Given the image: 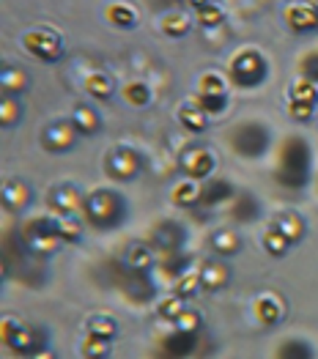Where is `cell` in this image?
Returning a JSON list of instances; mask_svg holds the SVG:
<instances>
[{
    "instance_id": "8fae6325",
    "label": "cell",
    "mask_w": 318,
    "mask_h": 359,
    "mask_svg": "<svg viewBox=\"0 0 318 359\" xmlns=\"http://www.w3.org/2000/svg\"><path fill=\"white\" fill-rule=\"evenodd\" d=\"M77 137H80V132H77V126L69 118V121H55V123H50V126L44 129V135H41V143H44V149L53 151V154H63V151L74 149Z\"/></svg>"
},
{
    "instance_id": "b9f144b4",
    "label": "cell",
    "mask_w": 318,
    "mask_h": 359,
    "mask_svg": "<svg viewBox=\"0 0 318 359\" xmlns=\"http://www.w3.org/2000/svg\"><path fill=\"white\" fill-rule=\"evenodd\" d=\"M198 288H203V285H201V271H198V274L184 271V274L175 280V294H181L184 299H187V297H192V294H198Z\"/></svg>"
},
{
    "instance_id": "9a60e30c",
    "label": "cell",
    "mask_w": 318,
    "mask_h": 359,
    "mask_svg": "<svg viewBox=\"0 0 318 359\" xmlns=\"http://www.w3.org/2000/svg\"><path fill=\"white\" fill-rule=\"evenodd\" d=\"M236 189L231 181L225 179H206L201 189V203L203 206H223V203H233Z\"/></svg>"
},
{
    "instance_id": "5b68a950",
    "label": "cell",
    "mask_w": 318,
    "mask_h": 359,
    "mask_svg": "<svg viewBox=\"0 0 318 359\" xmlns=\"http://www.w3.org/2000/svg\"><path fill=\"white\" fill-rule=\"evenodd\" d=\"M233 151L244 159H256L260 154H266L269 149V129L258 123V121H247V123H239L236 132H233L231 140Z\"/></svg>"
},
{
    "instance_id": "e575fe53",
    "label": "cell",
    "mask_w": 318,
    "mask_h": 359,
    "mask_svg": "<svg viewBox=\"0 0 318 359\" xmlns=\"http://www.w3.org/2000/svg\"><path fill=\"white\" fill-rule=\"evenodd\" d=\"M190 28H192V20H190L187 14H181V11H173V14H168V17L162 20V33L171 36V39L187 36Z\"/></svg>"
},
{
    "instance_id": "484cf974",
    "label": "cell",
    "mask_w": 318,
    "mask_h": 359,
    "mask_svg": "<svg viewBox=\"0 0 318 359\" xmlns=\"http://www.w3.org/2000/svg\"><path fill=\"white\" fill-rule=\"evenodd\" d=\"M195 334L198 332H184V330H175L171 332V337L165 340V348L171 357H190L195 351Z\"/></svg>"
},
{
    "instance_id": "7bdbcfd3",
    "label": "cell",
    "mask_w": 318,
    "mask_h": 359,
    "mask_svg": "<svg viewBox=\"0 0 318 359\" xmlns=\"http://www.w3.org/2000/svg\"><path fill=\"white\" fill-rule=\"evenodd\" d=\"M175 324V330H184V332H201L203 327V318H201V313L198 310H181L178 313V318L173 321Z\"/></svg>"
},
{
    "instance_id": "f35d334b",
    "label": "cell",
    "mask_w": 318,
    "mask_h": 359,
    "mask_svg": "<svg viewBox=\"0 0 318 359\" xmlns=\"http://www.w3.org/2000/svg\"><path fill=\"white\" fill-rule=\"evenodd\" d=\"M86 332L91 334H99V337H107V340H113L118 334V324L110 318V316H93L91 321H88Z\"/></svg>"
},
{
    "instance_id": "44dd1931",
    "label": "cell",
    "mask_w": 318,
    "mask_h": 359,
    "mask_svg": "<svg viewBox=\"0 0 318 359\" xmlns=\"http://www.w3.org/2000/svg\"><path fill=\"white\" fill-rule=\"evenodd\" d=\"M178 121H181V126H184L187 132H192V135H201V132H206V126H208V116L203 113L198 104H192V102L181 104Z\"/></svg>"
},
{
    "instance_id": "2e32d148",
    "label": "cell",
    "mask_w": 318,
    "mask_h": 359,
    "mask_svg": "<svg viewBox=\"0 0 318 359\" xmlns=\"http://www.w3.org/2000/svg\"><path fill=\"white\" fill-rule=\"evenodd\" d=\"M105 17H107L110 25L126 28V30H132L135 25H138V20H140L138 8H135L132 3H126V0H113V3L105 8Z\"/></svg>"
},
{
    "instance_id": "3957f363",
    "label": "cell",
    "mask_w": 318,
    "mask_h": 359,
    "mask_svg": "<svg viewBox=\"0 0 318 359\" xmlns=\"http://www.w3.org/2000/svg\"><path fill=\"white\" fill-rule=\"evenodd\" d=\"M266 72H269V66L258 50H241L233 55L228 80L236 88H256L266 80Z\"/></svg>"
},
{
    "instance_id": "ac0fdd59",
    "label": "cell",
    "mask_w": 318,
    "mask_h": 359,
    "mask_svg": "<svg viewBox=\"0 0 318 359\" xmlns=\"http://www.w3.org/2000/svg\"><path fill=\"white\" fill-rule=\"evenodd\" d=\"M124 264H126V269H132L135 274H143V271H148L154 266V247H151V244H143V241H135V244L126 250Z\"/></svg>"
},
{
    "instance_id": "6da1fadb",
    "label": "cell",
    "mask_w": 318,
    "mask_h": 359,
    "mask_svg": "<svg viewBox=\"0 0 318 359\" xmlns=\"http://www.w3.org/2000/svg\"><path fill=\"white\" fill-rule=\"evenodd\" d=\"M310 179V146L302 137H289L277 156V184L286 189H302Z\"/></svg>"
},
{
    "instance_id": "7402d4cb",
    "label": "cell",
    "mask_w": 318,
    "mask_h": 359,
    "mask_svg": "<svg viewBox=\"0 0 318 359\" xmlns=\"http://www.w3.org/2000/svg\"><path fill=\"white\" fill-rule=\"evenodd\" d=\"M72 123L77 126V132H80L83 137H91V135H96V132H99L102 118H99V113H96L93 107L80 104V107H74V113H72Z\"/></svg>"
},
{
    "instance_id": "74e56055",
    "label": "cell",
    "mask_w": 318,
    "mask_h": 359,
    "mask_svg": "<svg viewBox=\"0 0 318 359\" xmlns=\"http://www.w3.org/2000/svg\"><path fill=\"white\" fill-rule=\"evenodd\" d=\"M110 354V340L107 337H99V334H91L88 332L86 340H83V357L88 359H102Z\"/></svg>"
},
{
    "instance_id": "d590c367",
    "label": "cell",
    "mask_w": 318,
    "mask_h": 359,
    "mask_svg": "<svg viewBox=\"0 0 318 359\" xmlns=\"http://www.w3.org/2000/svg\"><path fill=\"white\" fill-rule=\"evenodd\" d=\"M263 250H266L269 255H274V258H283V255L291 250V241L272 225V228L263 233Z\"/></svg>"
},
{
    "instance_id": "ffe728a7",
    "label": "cell",
    "mask_w": 318,
    "mask_h": 359,
    "mask_svg": "<svg viewBox=\"0 0 318 359\" xmlns=\"http://www.w3.org/2000/svg\"><path fill=\"white\" fill-rule=\"evenodd\" d=\"M28 203H30V187L22 179L8 181V184L3 187V206H6V209L22 211V209H28Z\"/></svg>"
},
{
    "instance_id": "4dcf8cb0",
    "label": "cell",
    "mask_w": 318,
    "mask_h": 359,
    "mask_svg": "<svg viewBox=\"0 0 318 359\" xmlns=\"http://www.w3.org/2000/svg\"><path fill=\"white\" fill-rule=\"evenodd\" d=\"M55 228L66 244H74L83 236V222L77 219V214H55Z\"/></svg>"
},
{
    "instance_id": "cb8c5ba5",
    "label": "cell",
    "mask_w": 318,
    "mask_h": 359,
    "mask_svg": "<svg viewBox=\"0 0 318 359\" xmlns=\"http://www.w3.org/2000/svg\"><path fill=\"white\" fill-rule=\"evenodd\" d=\"M28 86H30V80L22 69H17V66H3V72H0V90H3V93L20 96L22 90H28Z\"/></svg>"
},
{
    "instance_id": "d6a6232c",
    "label": "cell",
    "mask_w": 318,
    "mask_h": 359,
    "mask_svg": "<svg viewBox=\"0 0 318 359\" xmlns=\"http://www.w3.org/2000/svg\"><path fill=\"white\" fill-rule=\"evenodd\" d=\"M121 96L124 102H129L132 107H148L151 104V88L145 86L143 80H132L121 88Z\"/></svg>"
},
{
    "instance_id": "8992f818",
    "label": "cell",
    "mask_w": 318,
    "mask_h": 359,
    "mask_svg": "<svg viewBox=\"0 0 318 359\" xmlns=\"http://www.w3.org/2000/svg\"><path fill=\"white\" fill-rule=\"evenodd\" d=\"M22 47L33 58L44 60V63H55L66 53L63 50V39L50 28H33L28 33H22Z\"/></svg>"
},
{
    "instance_id": "d4e9b609",
    "label": "cell",
    "mask_w": 318,
    "mask_h": 359,
    "mask_svg": "<svg viewBox=\"0 0 318 359\" xmlns=\"http://www.w3.org/2000/svg\"><path fill=\"white\" fill-rule=\"evenodd\" d=\"M83 90H86L91 99H110L113 96V80L105 74V72H91L86 80H83Z\"/></svg>"
},
{
    "instance_id": "bcb514c9",
    "label": "cell",
    "mask_w": 318,
    "mask_h": 359,
    "mask_svg": "<svg viewBox=\"0 0 318 359\" xmlns=\"http://www.w3.org/2000/svg\"><path fill=\"white\" fill-rule=\"evenodd\" d=\"M206 3H211V0H187V6H192V8H201Z\"/></svg>"
},
{
    "instance_id": "1f68e13d",
    "label": "cell",
    "mask_w": 318,
    "mask_h": 359,
    "mask_svg": "<svg viewBox=\"0 0 318 359\" xmlns=\"http://www.w3.org/2000/svg\"><path fill=\"white\" fill-rule=\"evenodd\" d=\"M289 99L291 102H310V104H318V83L307 80V77H296L289 88Z\"/></svg>"
},
{
    "instance_id": "603a6c76",
    "label": "cell",
    "mask_w": 318,
    "mask_h": 359,
    "mask_svg": "<svg viewBox=\"0 0 318 359\" xmlns=\"http://www.w3.org/2000/svg\"><path fill=\"white\" fill-rule=\"evenodd\" d=\"M231 217L236 222H256L260 217V203L253 195H239V192H236L233 206H231Z\"/></svg>"
},
{
    "instance_id": "f6af8a7d",
    "label": "cell",
    "mask_w": 318,
    "mask_h": 359,
    "mask_svg": "<svg viewBox=\"0 0 318 359\" xmlns=\"http://www.w3.org/2000/svg\"><path fill=\"white\" fill-rule=\"evenodd\" d=\"M299 69H302V77H307V80L318 83V50L307 53V55L302 58V63H299Z\"/></svg>"
},
{
    "instance_id": "e0dca14e",
    "label": "cell",
    "mask_w": 318,
    "mask_h": 359,
    "mask_svg": "<svg viewBox=\"0 0 318 359\" xmlns=\"http://www.w3.org/2000/svg\"><path fill=\"white\" fill-rule=\"evenodd\" d=\"M274 228L291 241V244H296V241L305 239V233H307V225H305V217H299L296 211H283V214H277L274 217Z\"/></svg>"
},
{
    "instance_id": "4316f807",
    "label": "cell",
    "mask_w": 318,
    "mask_h": 359,
    "mask_svg": "<svg viewBox=\"0 0 318 359\" xmlns=\"http://www.w3.org/2000/svg\"><path fill=\"white\" fill-rule=\"evenodd\" d=\"M211 247H214L217 255L231 258V255H236V252L241 250V236H239L233 228H223V231H217V233L211 236Z\"/></svg>"
},
{
    "instance_id": "f1b7e54d",
    "label": "cell",
    "mask_w": 318,
    "mask_h": 359,
    "mask_svg": "<svg viewBox=\"0 0 318 359\" xmlns=\"http://www.w3.org/2000/svg\"><path fill=\"white\" fill-rule=\"evenodd\" d=\"M195 93H208V96H228V80L220 72H203L198 77Z\"/></svg>"
},
{
    "instance_id": "ee69618b",
    "label": "cell",
    "mask_w": 318,
    "mask_h": 359,
    "mask_svg": "<svg viewBox=\"0 0 318 359\" xmlns=\"http://www.w3.org/2000/svg\"><path fill=\"white\" fill-rule=\"evenodd\" d=\"M313 113H316V104H310V102H291L289 99V116L293 121H310Z\"/></svg>"
},
{
    "instance_id": "ab89813d",
    "label": "cell",
    "mask_w": 318,
    "mask_h": 359,
    "mask_svg": "<svg viewBox=\"0 0 318 359\" xmlns=\"http://www.w3.org/2000/svg\"><path fill=\"white\" fill-rule=\"evenodd\" d=\"M181 310H184V297L175 294V291L157 304V313H159V318H165V321H175Z\"/></svg>"
},
{
    "instance_id": "8d00e7d4",
    "label": "cell",
    "mask_w": 318,
    "mask_h": 359,
    "mask_svg": "<svg viewBox=\"0 0 318 359\" xmlns=\"http://www.w3.org/2000/svg\"><path fill=\"white\" fill-rule=\"evenodd\" d=\"M192 104H198L206 116H220V113H225V107H228V96H208V93H195L192 99H190Z\"/></svg>"
},
{
    "instance_id": "f546056e",
    "label": "cell",
    "mask_w": 318,
    "mask_h": 359,
    "mask_svg": "<svg viewBox=\"0 0 318 359\" xmlns=\"http://www.w3.org/2000/svg\"><path fill=\"white\" fill-rule=\"evenodd\" d=\"M201 189L203 187H198L195 179H184L173 187V195L171 198H173L175 206H192V203L201 201Z\"/></svg>"
},
{
    "instance_id": "60d3db41",
    "label": "cell",
    "mask_w": 318,
    "mask_h": 359,
    "mask_svg": "<svg viewBox=\"0 0 318 359\" xmlns=\"http://www.w3.org/2000/svg\"><path fill=\"white\" fill-rule=\"evenodd\" d=\"M277 357L280 359H307L313 357V348L302 340H286L280 348H277Z\"/></svg>"
},
{
    "instance_id": "7c38bea8",
    "label": "cell",
    "mask_w": 318,
    "mask_h": 359,
    "mask_svg": "<svg viewBox=\"0 0 318 359\" xmlns=\"http://www.w3.org/2000/svg\"><path fill=\"white\" fill-rule=\"evenodd\" d=\"M256 316H258V321L263 327H274L286 316V302L280 299L277 294L266 291V294H260L258 299H256Z\"/></svg>"
},
{
    "instance_id": "ba28073f",
    "label": "cell",
    "mask_w": 318,
    "mask_h": 359,
    "mask_svg": "<svg viewBox=\"0 0 318 359\" xmlns=\"http://www.w3.org/2000/svg\"><path fill=\"white\" fill-rule=\"evenodd\" d=\"M178 168H181V173H184L187 179L206 181V179H211V173H214V168H217V159H214V154L208 149L192 146V149H187L181 154Z\"/></svg>"
},
{
    "instance_id": "836d02e7",
    "label": "cell",
    "mask_w": 318,
    "mask_h": 359,
    "mask_svg": "<svg viewBox=\"0 0 318 359\" xmlns=\"http://www.w3.org/2000/svg\"><path fill=\"white\" fill-rule=\"evenodd\" d=\"M223 20H225V8L220 3H206L201 8H195V22L201 28H217L223 25Z\"/></svg>"
},
{
    "instance_id": "5bb4252c",
    "label": "cell",
    "mask_w": 318,
    "mask_h": 359,
    "mask_svg": "<svg viewBox=\"0 0 318 359\" xmlns=\"http://www.w3.org/2000/svg\"><path fill=\"white\" fill-rule=\"evenodd\" d=\"M53 209L55 214H77V211H83L86 206V198H83V192L74 187V184H60L58 189L53 192Z\"/></svg>"
},
{
    "instance_id": "9c48e42d",
    "label": "cell",
    "mask_w": 318,
    "mask_h": 359,
    "mask_svg": "<svg viewBox=\"0 0 318 359\" xmlns=\"http://www.w3.org/2000/svg\"><path fill=\"white\" fill-rule=\"evenodd\" d=\"M140 170H143V159H140V154L135 149L121 146V149L110 151V156H107V173L116 181H135L140 176Z\"/></svg>"
},
{
    "instance_id": "277c9868",
    "label": "cell",
    "mask_w": 318,
    "mask_h": 359,
    "mask_svg": "<svg viewBox=\"0 0 318 359\" xmlns=\"http://www.w3.org/2000/svg\"><path fill=\"white\" fill-rule=\"evenodd\" d=\"M25 244H28L30 252L36 255H53L58 252L63 239H60L58 228H55V219L50 217H41V219H30L25 225Z\"/></svg>"
},
{
    "instance_id": "52a82bcc",
    "label": "cell",
    "mask_w": 318,
    "mask_h": 359,
    "mask_svg": "<svg viewBox=\"0 0 318 359\" xmlns=\"http://www.w3.org/2000/svg\"><path fill=\"white\" fill-rule=\"evenodd\" d=\"M3 343L17 354L36 357V351L41 348V334L36 330H30V327L14 324L11 318H3Z\"/></svg>"
},
{
    "instance_id": "83f0119b",
    "label": "cell",
    "mask_w": 318,
    "mask_h": 359,
    "mask_svg": "<svg viewBox=\"0 0 318 359\" xmlns=\"http://www.w3.org/2000/svg\"><path fill=\"white\" fill-rule=\"evenodd\" d=\"M20 121H22V102H20V96L3 93V99H0V123H3V129L17 126Z\"/></svg>"
},
{
    "instance_id": "7a4b0ae2",
    "label": "cell",
    "mask_w": 318,
    "mask_h": 359,
    "mask_svg": "<svg viewBox=\"0 0 318 359\" xmlns=\"http://www.w3.org/2000/svg\"><path fill=\"white\" fill-rule=\"evenodd\" d=\"M83 214H86L88 222L96 225V228H116L118 222L124 219V214H126V206H124L121 195L113 192V189H96L86 198Z\"/></svg>"
},
{
    "instance_id": "4fadbf2b",
    "label": "cell",
    "mask_w": 318,
    "mask_h": 359,
    "mask_svg": "<svg viewBox=\"0 0 318 359\" xmlns=\"http://www.w3.org/2000/svg\"><path fill=\"white\" fill-rule=\"evenodd\" d=\"M184 244V228L175 225V222H162L154 228L151 233V247L154 250H162V252H178V247Z\"/></svg>"
},
{
    "instance_id": "30bf717a",
    "label": "cell",
    "mask_w": 318,
    "mask_h": 359,
    "mask_svg": "<svg viewBox=\"0 0 318 359\" xmlns=\"http://www.w3.org/2000/svg\"><path fill=\"white\" fill-rule=\"evenodd\" d=\"M286 25H289L293 33H310V30H318V3H310V0H296V3H289L286 11Z\"/></svg>"
},
{
    "instance_id": "d6986e66",
    "label": "cell",
    "mask_w": 318,
    "mask_h": 359,
    "mask_svg": "<svg viewBox=\"0 0 318 359\" xmlns=\"http://www.w3.org/2000/svg\"><path fill=\"white\" fill-rule=\"evenodd\" d=\"M231 280V269L223 261H211L201 269V285L206 291H223Z\"/></svg>"
}]
</instances>
